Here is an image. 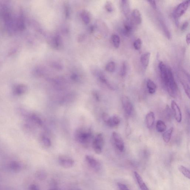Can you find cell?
<instances>
[{
    "mask_svg": "<svg viewBox=\"0 0 190 190\" xmlns=\"http://www.w3.org/2000/svg\"><path fill=\"white\" fill-rule=\"evenodd\" d=\"M75 137L78 142L83 145H88L93 138V135L90 129L81 128L76 130Z\"/></svg>",
    "mask_w": 190,
    "mask_h": 190,
    "instance_id": "cell-1",
    "label": "cell"
},
{
    "mask_svg": "<svg viewBox=\"0 0 190 190\" xmlns=\"http://www.w3.org/2000/svg\"><path fill=\"white\" fill-rule=\"evenodd\" d=\"M169 95L175 98L178 93L177 85L175 81L171 69H168V77L166 84L164 85Z\"/></svg>",
    "mask_w": 190,
    "mask_h": 190,
    "instance_id": "cell-2",
    "label": "cell"
},
{
    "mask_svg": "<svg viewBox=\"0 0 190 190\" xmlns=\"http://www.w3.org/2000/svg\"><path fill=\"white\" fill-rule=\"evenodd\" d=\"M104 140L102 134L99 133L96 136L93 141V147L95 153L100 154L102 152L103 147L104 146Z\"/></svg>",
    "mask_w": 190,
    "mask_h": 190,
    "instance_id": "cell-3",
    "label": "cell"
},
{
    "mask_svg": "<svg viewBox=\"0 0 190 190\" xmlns=\"http://www.w3.org/2000/svg\"><path fill=\"white\" fill-rule=\"evenodd\" d=\"M190 1H186L179 4L176 8L174 13L175 18H178L184 14L189 6Z\"/></svg>",
    "mask_w": 190,
    "mask_h": 190,
    "instance_id": "cell-4",
    "label": "cell"
},
{
    "mask_svg": "<svg viewBox=\"0 0 190 190\" xmlns=\"http://www.w3.org/2000/svg\"><path fill=\"white\" fill-rule=\"evenodd\" d=\"M112 138L117 149L120 152H123L124 150L125 144L121 136L117 132H114L112 133Z\"/></svg>",
    "mask_w": 190,
    "mask_h": 190,
    "instance_id": "cell-5",
    "label": "cell"
},
{
    "mask_svg": "<svg viewBox=\"0 0 190 190\" xmlns=\"http://www.w3.org/2000/svg\"><path fill=\"white\" fill-rule=\"evenodd\" d=\"M121 102L125 114L130 116L133 113V107L130 99L126 96H123L122 97Z\"/></svg>",
    "mask_w": 190,
    "mask_h": 190,
    "instance_id": "cell-6",
    "label": "cell"
},
{
    "mask_svg": "<svg viewBox=\"0 0 190 190\" xmlns=\"http://www.w3.org/2000/svg\"><path fill=\"white\" fill-rule=\"evenodd\" d=\"M158 68L160 72L162 81L164 85L166 83L168 77V69L163 62H160L158 64Z\"/></svg>",
    "mask_w": 190,
    "mask_h": 190,
    "instance_id": "cell-7",
    "label": "cell"
},
{
    "mask_svg": "<svg viewBox=\"0 0 190 190\" xmlns=\"http://www.w3.org/2000/svg\"><path fill=\"white\" fill-rule=\"evenodd\" d=\"M85 160L88 165L95 171L98 172L100 170V163L93 157L87 155L85 156Z\"/></svg>",
    "mask_w": 190,
    "mask_h": 190,
    "instance_id": "cell-8",
    "label": "cell"
},
{
    "mask_svg": "<svg viewBox=\"0 0 190 190\" xmlns=\"http://www.w3.org/2000/svg\"><path fill=\"white\" fill-rule=\"evenodd\" d=\"M171 107L176 120L177 122L180 123L182 120V114L180 108L174 100L172 101Z\"/></svg>",
    "mask_w": 190,
    "mask_h": 190,
    "instance_id": "cell-9",
    "label": "cell"
},
{
    "mask_svg": "<svg viewBox=\"0 0 190 190\" xmlns=\"http://www.w3.org/2000/svg\"><path fill=\"white\" fill-rule=\"evenodd\" d=\"M120 6L124 14L127 18L129 17L130 12V1L128 0H122L120 1Z\"/></svg>",
    "mask_w": 190,
    "mask_h": 190,
    "instance_id": "cell-10",
    "label": "cell"
},
{
    "mask_svg": "<svg viewBox=\"0 0 190 190\" xmlns=\"http://www.w3.org/2000/svg\"><path fill=\"white\" fill-rule=\"evenodd\" d=\"M59 163L63 168L69 169L72 168L74 166V162L70 158H61L59 160Z\"/></svg>",
    "mask_w": 190,
    "mask_h": 190,
    "instance_id": "cell-11",
    "label": "cell"
},
{
    "mask_svg": "<svg viewBox=\"0 0 190 190\" xmlns=\"http://www.w3.org/2000/svg\"><path fill=\"white\" fill-rule=\"evenodd\" d=\"M133 31V27L132 23L129 21V20L125 22L122 30V32L124 35L128 37L131 35Z\"/></svg>",
    "mask_w": 190,
    "mask_h": 190,
    "instance_id": "cell-12",
    "label": "cell"
},
{
    "mask_svg": "<svg viewBox=\"0 0 190 190\" xmlns=\"http://www.w3.org/2000/svg\"><path fill=\"white\" fill-rule=\"evenodd\" d=\"M132 20L137 25H140L142 22V17L140 12L137 9H135L132 11Z\"/></svg>",
    "mask_w": 190,
    "mask_h": 190,
    "instance_id": "cell-13",
    "label": "cell"
},
{
    "mask_svg": "<svg viewBox=\"0 0 190 190\" xmlns=\"http://www.w3.org/2000/svg\"><path fill=\"white\" fill-rule=\"evenodd\" d=\"M146 123L148 128L151 129L153 126L155 121V115L153 112L148 113L146 117Z\"/></svg>",
    "mask_w": 190,
    "mask_h": 190,
    "instance_id": "cell-14",
    "label": "cell"
},
{
    "mask_svg": "<svg viewBox=\"0 0 190 190\" xmlns=\"http://www.w3.org/2000/svg\"><path fill=\"white\" fill-rule=\"evenodd\" d=\"M120 123V118L116 115H114L110 117L106 122L108 126L111 128H114V127L118 126Z\"/></svg>",
    "mask_w": 190,
    "mask_h": 190,
    "instance_id": "cell-15",
    "label": "cell"
},
{
    "mask_svg": "<svg viewBox=\"0 0 190 190\" xmlns=\"http://www.w3.org/2000/svg\"><path fill=\"white\" fill-rule=\"evenodd\" d=\"M151 54L149 52H147L143 54L141 56L140 61L144 69H147L149 65Z\"/></svg>",
    "mask_w": 190,
    "mask_h": 190,
    "instance_id": "cell-16",
    "label": "cell"
},
{
    "mask_svg": "<svg viewBox=\"0 0 190 190\" xmlns=\"http://www.w3.org/2000/svg\"><path fill=\"white\" fill-rule=\"evenodd\" d=\"M134 175L140 189L142 190H149L141 176L136 172H134Z\"/></svg>",
    "mask_w": 190,
    "mask_h": 190,
    "instance_id": "cell-17",
    "label": "cell"
},
{
    "mask_svg": "<svg viewBox=\"0 0 190 190\" xmlns=\"http://www.w3.org/2000/svg\"><path fill=\"white\" fill-rule=\"evenodd\" d=\"M173 131V128L172 127L163 133V138L166 143H168L170 142Z\"/></svg>",
    "mask_w": 190,
    "mask_h": 190,
    "instance_id": "cell-18",
    "label": "cell"
},
{
    "mask_svg": "<svg viewBox=\"0 0 190 190\" xmlns=\"http://www.w3.org/2000/svg\"><path fill=\"white\" fill-rule=\"evenodd\" d=\"M147 87L149 93L153 94L156 91L157 87L154 82L150 79H148L147 82Z\"/></svg>",
    "mask_w": 190,
    "mask_h": 190,
    "instance_id": "cell-19",
    "label": "cell"
},
{
    "mask_svg": "<svg viewBox=\"0 0 190 190\" xmlns=\"http://www.w3.org/2000/svg\"><path fill=\"white\" fill-rule=\"evenodd\" d=\"M156 128L158 132L159 133H163L166 131L167 127L166 125L163 121L162 120H158L157 122Z\"/></svg>",
    "mask_w": 190,
    "mask_h": 190,
    "instance_id": "cell-20",
    "label": "cell"
},
{
    "mask_svg": "<svg viewBox=\"0 0 190 190\" xmlns=\"http://www.w3.org/2000/svg\"><path fill=\"white\" fill-rule=\"evenodd\" d=\"M81 17L84 22L85 24H88L90 21V18L88 12L84 10L81 13Z\"/></svg>",
    "mask_w": 190,
    "mask_h": 190,
    "instance_id": "cell-21",
    "label": "cell"
},
{
    "mask_svg": "<svg viewBox=\"0 0 190 190\" xmlns=\"http://www.w3.org/2000/svg\"><path fill=\"white\" fill-rule=\"evenodd\" d=\"M179 170L184 177L190 179V171L186 167L181 165L179 167Z\"/></svg>",
    "mask_w": 190,
    "mask_h": 190,
    "instance_id": "cell-22",
    "label": "cell"
},
{
    "mask_svg": "<svg viewBox=\"0 0 190 190\" xmlns=\"http://www.w3.org/2000/svg\"><path fill=\"white\" fill-rule=\"evenodd\" d=\"M111 38H112L113 45H114L115 47L116 48L119 47L120 43V39L119 36L116 34L113 35Z\"/></svg>",
    "mask_w": 190,
    "mask_h": 190,
    "instance_id": "cell-23",
    "label": "cell"
},
{
    "mask_svg": "<svg viewBox=\"0 0 190 190\" xmlns=\"http://www.w3.org/2000/svg\"><path fill=\"white\" fill-rule=\"evenodd\" d=\"M116 69V65L115 63L113 61H111L108 63L106 65V70L109 73L114 72Z\"/></svg>",
    "mask_w": 190,
    "mask_h": 190,
    "instance_id": "cell-24",
    "label": "cell"
},
{
    "mask_svg": "<svg viewBox=\"0 0 190 190\" xmlns=\"http://www.w3.org/2000/svg\"><path fill=\"white\" fill-rule=\"evenodd\" d=\"M36 176L40 180H44L46 178L47 175L46 172L43 170H39L36 173Z\"/></svg>",
    "mask_w": 190,
    "mask_h": 190,
    "instance_id": "cell-25",
    "label": "cell"
},
{
    "mask_svg": "<svg viewBox=\"0 0 190 190\" xmlns=\"http://www.w3.org/2000/svg\"><path fill=\"white\" fill-rule=\"evenodd\" d=\"M54 44L55 47L59 48L61 44V39L60 35H56L54 38Z\"/></svg>",
    "mask_w": 190,
    "mask_h": 190,
    "instance_id": "cell-26",
    "label": "cell"
},
{
    "mask_svg": "<svg viewBox=\"0 0 190 190\" xmlns=\"http://www.w3.org/2000/svg\"><path fill=\"white\" fill-rule=\"evenodd\" d=\"M133 46L135 50H141L142 47V41L140 38H138L134 42Z\"/></svg>",
    "mask_w": 190,
    "mask_h": 190,
    "instance_id": "cell-27",
    "label": "cell"
},
{
    "mask_svg": "<svg viewBox=\"0 0 190 190\" xmlns=\"http://www.w3.org/2000/svg\"><path fill=\"white\" fill-rule=\"evenodd\" d=\"M10 168L14 171H18L21 169V165L17 162H13L10 165Z\"/></svg>",
    "mask_w": 190,
    "mask_h": 190,
    "instance_id": "cell-28",
    "label": "cell"
},
{
    "mask_svg": "<svg viewBox=\"0 0 190 190\" xmlns=\"http://www.w3.org/2000/svg\"><path fill=\"white\" fill-rule=\"evenodd\" d=\"M127 72V65L126 63L124 62L123 63L122 66L121 71H120V74L122 77L126 75Z\"/></svg>",
    "mask_w": 190,
    "mask_h": 190,
    "instance_id": "cell-29",
    "label": "cell"
},
{
    "mask_svg": "<svg viewBox=\"0 0 190 190\" xmlns=\"http://www.w3.org/2000/svg\"><path fill=\"white\" fill-rule=\"evenodd\" d=\"M43 143L45 147H50L51 146V143L50 139L48 138L45 136L42 137Z\"/></svg>",
    "mask_w": 190,
    "mask_h": 190,
    "instance_id": "cell-30",
    "label": "cell"
},
{
    "mask_svg": "<svg viewBox=\"0 0 190 190\" xmlns=\"http://www.w3.org/2000/svg\"><path fill=\"white\" fill-rule=\"evenodd\" d=\"M105 8L107 11L109 13H111L113 10V6L112 3L107 1L105 5Z\"/></svg>",
    "mask_w": 190,
    "mask_h": 190,
    "instance_id": "cell-31",
    "label": "cell"
},
{
    "mask_svg": "<svg viewBox=\"0 0 190 190\" xmlns=\"http://www.w3.org/2000/svg\"><path fill=\"white\" fill-rule=\"evenodd\" d=\"M64 9H65V13L66 18H69V15H70V8H69V5L68 4V3H66V4L65 5Z\"/></svg>",
    "mask_w": 190,
    "mask_h": 190,
    "instance_id": "cell-32",
    "label": "cell"
},
{
    "mask_svg": "<svg viewBox=\"0 0 190 190\" xmlns=\"http://www.w3.org/2000/svg\"><path fill=\"white\" fill-rule=\"evenodd\" d=\"M117 186L120 190H129L126 185L121 183H118Z\"/></svg>",
    "mask_w": 190,
    "mask_h": 190,
    "instance_id": "cell-33",
    "label": "cell"
},
{
    "mask_svg": "<svg viewBox=\"0 0 190 190\" xmlns=\"http://www.w3.org/2000/svg\"><path fill=\"white\" fill-rule=\"evenodd\" d=\"M189 26V23L188 21H185L184 22L181 27V30L183 32L185 31L187 28Z\"/></svg>",
    "mask_w": 190,
    "mask_h": 190,
    "instance_id": "cell-34",
    "label": "cell"
},
{
    "mask_svg": "<svg viewBox=\"0 0 190 190\" xmlns=\"http://www.w3.org/2000/svg\"><path fill=\"white\" fill-rule=\"evenodd\" d=\"M102 117L104 121L105 122V123H106L108 120L109 119L110 117L109 116V115H108L107 113H104L102 114Z\"/></svg>",
    "mask_w": 190,
    "mask_h": 190,
    "instance_id": "cell-35",
    "label": "cell"
},
{
    "mask_svg": "<svg viewBox=\"0 0 190 190\" xmlns=\"http://www.w3.org/2000/svg\"><path fill=\"white\" fill-rule=\"evenodd\" d=\"M147 2L149 3L151 6L154 9H156L157 8V6L156 4V2L154 1H147Z\"/></svg>",
    "mask_w": 190,
    "mask_h": 190,
    "instance_id": "cell-36",
    "label": "cell"
},
{
    "mask_svg": "<svg viewBox=\"0 0 190 190\" xmlns=\"http://www.w3.org/2000/svg\"><path fill=\"white\" fill-rule=\"evenodd\" d=\"M92 94H93V96L96 100L97 101H99L100 100V97H99V94L97 92L93 91V93H92Z\"/></svg>",
    "mask_w": 190,
    "mask_h": 190,
    "instance_id": "cell-37",
    "label": "cell"
},
{
    "mask_svg": "<svg viewBox=\"0 0 190 190\" xmlns=\"http://www.w3.org/2000/svg\"><path fill=\"white\" fill-rule=\"evenodd\" d=\"M33 118H34V119L35 120L36 122L39 125L42 124V121L40 119L39 117H38L34 116L33 117Z\"/></svg>",
    "mask_w": 190,
    "mask_h": 190,
    "instance_id": "cell-38",
    "label": "cell"
},
{
    "mask_svg": "<svg viewBox=\"0 0 190 190\" xmlns=\"http://www.w3.org/2000/svg\"><path fill=\"white\" fill-rule=\"evenodd\" d=\"M29 190H40L39 188H38V186L35 184H32V185L30 186V188H29Z\"/></svg>",
    "mask_w": 190,
    "mask_h": 190,
    "instance_id": "cell-39",
    "label": "cell"
},
{
    "mask_svg": "<svg viewBox=\"0 0 190 190\" xmlns=\"http://www.w3.org/2000/svg\"><path fill=\"white\" fill-rule=\"evenodd\" d=\"M71 78L72 80H74V81H76L78 79V76L77 74L74 73V74H72V75L71 76Z\"/></svg>",
    "mask_w": 190,
    "mask_h": 190,
    "instance_id": "cell-40",
    "label": "cell"
},
{
    "mask_svg": "<svg viewBox=\"0 0 190 190\" xmlns=\"http://www.w3.org/2000/svg\"><path fill=\"white\" fill-rule=\"evenodd\" d=\"M186 42L188 45H189L190 43V34H188L186 36Z\"/></svg>",
    "mask_w": 190,
    "mask_h": 190,
    "instance_id": "cell-41",
    "label": "cell"
},
{
    "mask_svg": "<svg viewBox=\"0 0 190 190\" xmlns=\"http://www.w3.org/2000/svg\"><path fill=\"white\" fill-rule=\"evenodd\" d=\"M85 35H82L80 36L79 38H78V41L80 42L83 41L85 39Z\"/></svg>",
    "mask_w": 190,
    "mask_h": 190,
    "instance_id": "cell-42",
    "label": "cell"
},
{
    "mask_svg": "<svg viewBox=\"0 0 190 190\" xmlns=\"http://www.w3.org/2000/svg\"><path fill=\"white\" fill-rule=\"evenodd\" d=\"M94 29H95V27H94V26H91L90 28L89 31L90 32H93L94 30Z\"/></svg>",
    "mask_w": 190,
    "mask_h": 190,
    "instance_id": "cell-43",
    "label": "cell"
},
{
    "mask_svg": "<svg viewBox=\"0 0 190 190\" xmlns=\"http://www.w3.org/2000/svg\"><path fill=\"white\" fill-rule=\"evenodd\" d=\"M48 190H58L57 189H55V188H51V189H50Z\"/></svg>",
    "mask_w": 190,
    "mask_h": 190,
    "instance_id": "cell-44",
    "label": "cell"
},
{
    "mask_svg": "<svg viewBox=\"0 0 190 190\" xmlns=\"http://www.w3.org/2000/svg\"><path fill=\"white\" fill-rule=\"evenodd\" d=\"M72 190H81L79 189H73Z\"/></svg>",
    "mask_w": 190,
    "mask_h": 190,
    "instance_id": "cell-45",
    "label": "cell"
}]
</instances>
